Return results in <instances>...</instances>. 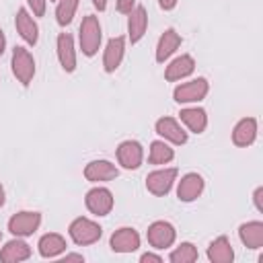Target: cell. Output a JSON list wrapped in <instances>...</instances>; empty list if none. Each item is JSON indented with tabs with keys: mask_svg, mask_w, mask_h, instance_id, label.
<instances>
[{
	"mask_svg": "<svg viewBox=\"0 0 263 263\" xmlns=\"http://www.w3.org/2000/svg\"><path fill=\"white\" fill-rule=\"evenodd\" d=\"M101 39H103V31H101V23L95 14H86L80 23L78 29V43H80V51L86 58H92L99 47H101Z\"/></svg>",
	"mask_w": 263,
	"mask_h": 263,
	"instance_id": "obj_1",
	"label": "cell"
},
{
	"mask_svg": "<svg viewBox=\"0 0 263 263\" xmlns=\"http://www.w3.org/2000/svg\"><path fill=\"white\" fill-rule=\"evenodd\" d=\"M179 117L185 123V127L193 134H203V129L208 127V113L201 107H185L181 109Z\"/></svg>",
	"mask_w": 263,
	"mask_h": 263,
	"instance_id": "obj_23",
	"label": "cell"
},
{
	"mask_svg": "<svg viewBox=\"0 0 263 263\" xmlns=\"http://www.w3.org/2000/svg\"><path fill=\"white\" fill-rule=\"evenodd\" d=\"M39 226H41V214L39 212L23 210V212H16L8 220V232L14 234V236H21V238L31 236Z\"/></svg>",
	"mask_w": 263,
	"mask_h": 263,
	"instance_id": "obj_4",
	"label": "cell"
},
{
	"mask_svg": "<svg viewBox=\"0 0 263 263\" xmlns=\"http://www.w3.org/2000/svg\"><path fill=\"white\" fill-rule=\"evenodd\" d=\"M203 177L197 173H187L185 177H181L179 185H177V197L181 201H195L201 191H203Z\"/></svg>",
	"mask_w": 263,
	"mask_h": 263,
	"instance_id": "obj_16",
	"label": "cell"
},
{
	"mask_svg": "<svg viewBox=\"0 0 263 263\" xmlns=\"http://www.w3.org/2000/svg\"><path fill=\"white\" fill-rule=\"evenodd\" d=\"M68 261H84V257L82 255H78V253H66L64 257H62V263H68Z\"/></svg>",
	"mask_w": 263,
	"mask_h": 263,
	"instance_id": "obj_33",
	"label": "cell"
},
{
	"mask_svg": "<svg viewBox=\"0 0 263 263\" xmlns=\"http://www.w3.org/2000/svg\"><path fill=\"white\" fill-rule=\"evenodd\" d=\"M68 234H70V238H72L76 245H82V247H84V245L97 242V240L101 238V234H103V228H101L97 222H92L90 218L80 216V218H74V220L70 222Z\"/></svg>",
	"mask_w": 263,
	"mask_h": 263,
	"instance_id": "obj_2",
	"label": "cell"
},
{
	"mask_svg": "<svg viewBox=\"0 0 263 263\" xmlns=\"http://www.w3.org/2000/svg\"><path fill=\"white\" fill-rule=\"evenodd\" d=\"M55 51H58V60H60V66L64 68V72H74L76 70V47H74V39L70 33L58 35Z\"/></svg>",
	"mask_w": 263,
	"mask_h": 263,
	"instance_id": "obj_12",
	"label": "cell"
},
{
	"mask_svg": "<svg viewBox=\"0 0 263 263\" xmlns=\"http://www.w3.org/2000/svg\"><path fill=\"white\" fill-rule=\"evenodd\" d=\"M123 55H125V37H113L107 41V47H105V53H103V68L105 72H115L121 62H123Z\"/></svg>",
	"mask_w": 263,
	"mask_h": 263,
	"instance_id": "obj_13",
	"label": "cell"
},
{
	"mask_svg": "<svg viewBox=\"0 0 263 263\" xmlns=\"http://www.w3.org/2000/svg\"><path fill=\"white\" fill-rule=\"evenodd\" d=\"M146 238H148L150 247L162 251V249H168V247L175 242L177 230H175V226H173L171 222H166V220H156V222H152V224L148 226Z\"/></svg>",
	"mask_w": 263,
	"mask_h": 263,
	"instance_id": "obj_5",
	"label": "cell"
},
{
	"mask_svg": "<svg viewBox=\"0 0 263 263\" xmlns=\"http://www.w3.org/2000/svg\"><path fill=\"white\" fill-rule=\"evenodd\" d=\"M193 70H195V60H193L189 53H183V55L175 58V60L166 66L164 78H166L168 82H177V80H183V78L191 76Z\"/></svg>",
	"mask_w": 263,
	"mask_h": 263,
	"instance_id": "obj_18",
	"label": "cell"
},
{
	"mask_svg": "<svg viewBox=\"0 0 263 263\" xmlns=\"http://www.w3.org/2000/svg\"><path fill=\"white\" fill-rule=\"evenodd\" d=\"M257 138V119L255 117H245L240 119L234 129H232V142L234 146H240V148H247L255 142Z\"/></svg>",
	"mask_w": 263,
	"mask_h": 263,
	"instance_id": "obj_20",
	"label": "cell"
},
{
	"mask_svg": "<svg viewBox=\"0 0 263 263\" xmlns=\"http://www.w3.org/2000/svg\"><path fill=\"white\" fill-rule=\"evenodd\" d=\"M37 249H39V255L45 257V259H55L60 257L64 251H66V238L58 232H47L39 238L37 242Z\"/></svg>",
	"mask_w": 263,
	"mask_h": 263,
	"instance_id": "obj_21",
	"label": "cell"
},
{
	"mask_svg": "<svg viewBox=\"0 0 263 263\" xmlns=\"http://www.w3.org/2000/svg\"><path fill=\"white\" fill-rule=\"evenodd\" d=\"M156 134L164 138V142H171L177 146L187 142V132L181 127V123L175 117H160L156 121Z\"/></svg>",
	"mask_w": 263,
	"mask_h": 263,
	"instance_id": "obj_14",
	"label": "cell"
},
{
	"mask_svg": "<svg viewBox=\"0 0 263 263\" xmlns=\"http://www.w3.org/2000/svg\"><path fill=\"white\" fill-rule=\"evenodd\" d=\"M208 259L212 263H232L234 259V251H232V245L226 236H218L210 242L208 247Z\"/></svg>",
	"mask_w": 263,
	"mask_h": 263,
	"instance_id": "obj_25",
	"label": "cell"
},
{
	"mask_svg": "<svg viewBox=\"0 0 263 263\" xmlns=\"http://www.w3.org/2000/svg\"><path fill=\"white\" fill-rule=\"evenodd\" d=\"M119 175L117 166L109 160H90L84 166V179L90 183H107Z\"/></svg>",
	"mask_w": 263,
	"mask_h": 263,
	"instance_id": "obj_11",
	"label": "cell"
},
{
	"mask_svg": "<svg viewBox=\"0 0 263 263\" xmlns=\"http://www.w3.org/2000/svg\"><path fill=\"white\" fill-rule=\"evenodd\" d=\"M4 49H6V37H4L2 29H0V53H4Z\"/></svg>",
	"mask_w": 263,
	"mask_h": 263,
	"instance_id": "obj_36",
	"label": "cell"
},
{
	"mask_svg": "<svg viewBox=\"0 0 263 263\" xmlns=\"http://www.w3.org/2000/svg\"><path fill=\"white\" fill-rule=\"evenodd\" d=\"M33 16H43L45 14V6H47V0H27Z\"/></svg>",
	"mask_w": 263,
	"mask_h": 263,
	"instance_id": "obj_29",
	"label": "cell"
},
{
	"mask_svg": "<svg viewBox=\"0 0 263 263\" xmlns=\"http://www.w3.org/2000/svg\"><path fill=\"white\" fill-rule=\"evenodd\" d=\"M134 6H136V0H115V8H117L121 14H127Z\"/></svg>",
	"mask_w": 263,
	"mask_h": 263,
	"instance_id": "obj_30",
	"label": "cell"
},
{
	"mask_svg": "<svg viewBox=\"0 0 263 263\" xmlns=\"http://www.w3.org/2000/svg\"><path fill=\"white\" fill-rule=\"evenodd\" d=\"M210 90V84L205 78H195V80H189V82H183L179 84L175 90H173V99L177 103H199Z\"/></svg>",
	"mask_w": 263,
	"mask_h": 263,
	"instance_id": "obj_6",
	"label": "cell"
},
{
	"mask_svg": "<svg viewBox=\"0 0 263 263\" xmlns=\"http://www.w3.org/2000/svg\"><path fill=\"white\" fill-rule=\"evenodd\" d=\"M158 6L162 10H173L177 6V0H158Z\"/></svg>",
	"mask_w": 263,
	"mask_h": 263,
	"instance_id": "obj_34",
	"label": "cell"
},
{
	"mask_svg": "<svg viewBox=\"0 0 263 263\" xmlns=\"http://www.w3.org/2000/svg\"><path fill=\"white\" fill-rule=\"evenodd\" d=\"M86 210L95 216H107L113 210V193L107 187H92L84 197Z\"/></svg>",
	"mask_w": 263,
	"mask_h": 263,
	"instance_id": "obj_8",
	"label": "cell"
},
{
	"mask_svg": "<svg viewBox=\"0 0 263 263\" xmlns=\"http://www.w3.org/2000/svg\"><path fill=\"white\" fill-rule=\"evenodd\" d=\"M92 6H95L99 12H103V10L107 8V0H92Z\"/></svg>",
	"mask_w": 263,
	"mask_h": 263,
	"instance_id": "obj_35",
	"label": "cell"
},
{
	"mask_svg": "<svg viewBox=\"0 0 263 263\" xmlns=\"http://www.w3.org/2000/svg\"><path fill=\"white\" fill-rule=\"evenodd\" d=\"M78 4H80V0H58V6H55V21H58L60 27H66V25L72 23Z\"/></svg>",
	"mask_w": 263,
	"mask_h": 263,
	"instance_id": "obj_27",
	"label": "cell"
},
{
	"mask_svg": "<svg viewBox=\"0 0 263 263\" xmlns=\"http://www.w3.org/2000/svg\"><path fill=\"white\" fill-rule=\"evenodd\" d=\"M53 2H58V0H53Z\"/></svg>",
	"mask_w": 263,
	"mask_h": 263,
	"instance_id": "obj_39",
	"label": "cell"
},
{
	"mask_svg": "<svg viewBox=\"0 0 263 263\" xmlns=\"http://www.w3.org/2000/svg\"><path fill=\"white\" fill-rule=\"evenodd\" d=\"M127 39L132 43H138L146 29H148V14H146V8L144 6H134L129 12H127Z\"/></svg>",
	"mask_w": 263,
	"mask_h": 263,
	"instance_id": "obj_17",
	"label": "cell"
},
{
	"mask_svg": "<svg viewBox=\"0 0 263 263\" xmlns=\"http://www.w3.org/2000/svg\"><path fill=\"white\" fill-rule=\"evenodd\" d=\"M253 203L257 208V212H263V187H257L253 193Z\"/></svg>",
	"mask_w": 263,
	"mask_h": 263,
	"instance_id": "obj_31",
	"label": "cell"
},
{
	"mask_svg": "<svg viewBox=\"0 0 263 263\" xmlns=\"http://www.w3.org/2000/svg\"><path fill=\"white\" fill-rule=\"evenodd\" d=\"M10 66H12V74L16 76V80L23 86H29L33 76H35V60H33L31 51L25 47H14Z\"/></svg>",
	"mask_w": 263,
	"mask_h": 263,
	"instance_id": "obj_3",
	"label": "cell"
},
{
	"mask_svg": "<svg viewBox=\"0 0 263 263\" xmlns=\"http://www.w3.org/2000/svg\"><path fill=\"white\" fill-rule=\"evenodd\" d=\"M14 27H16V33H18L29 45H35V43H37V39H39V27H37L33 14H31L27 8H18V10H16Z\"/></svg>",
	"mask_w": 263,
	"mask_h": 263,
	"instance_id": "obj_15",
	"label": "cell"
},
{
	"mask_svg": "<svg viewBox=\"0 0 263 263\" xmlns=\"http://www.w3.org/2000/svg\"><path fill=\"white\" fill-rule=\"evenodd\" d=\"M0 240H2V232H0Z\"/></svg>",
	"mask_w": 263,
	"mask_h": 263,
	"instance_id": "obj_38",
	"label": "cell"
},
{
	"mask_svg": "<svg viewBox=\"0 0 263 263\" xmlns=\"http://www.w3.org/2000/svg\"><path fill=\"white\" fill-rule=\"evenodd\" d=\"M109 247L113 253H134L140 247V234L129 226H123L111 234Z\"/></svg>",
	"mask_w": 263,
	"mask_h": 263,
	"instance_id": "obj_10",
	"label": "cell"
},
{
	"mask_svg": "<svg viewBox=\"0 0 263 263\" xmlns=\"http://www.w3.org/2000/svg\"><path fill=\"white\" fill-rule=\"evenodd\" d=\"M4 199H6V193H4V187L0 185V208L4 205Z\"/></svg>",
	"mask_w": 263,
	"mask_h": 263,
	"instance_id": "obj_37",
	"label": "cell"
},
{
	"mask_svg": "<svg viewBox=\"0 0 263 263\" xmlns=\"http://www.w3.org/2000/svg\"><path fill=\"white\" fill-rule=\"evenodd\" d=\"M177 181V168L168 166V168H158V171H152L148 177H146V189L156 195V197H162L166 195L173 185Z\"/></svg>",
	"mask_w": 263,
	"mask_h": 263,
	"instance_id": "obj_7",
	"label": "cell"
},
{
	"mask_svg": "<svg viewBox=\"0 0 263 263\" xmlns=\"http://www.w3.org/2000/svg\"><path fill=\"white\" fill-rule=\"evenodd\" d=\"M238 236H240V240H242L245 247H249V249H261L263 247V222L253 220V222L240 224Z\"/></svg>",
	"mask_w": 263,
	"mask_h": 263,
	"instance_id": "obj_24",
	"label": "cell"
},
{
	"mask_svg": "<svg viewBox=\"0 0 263 263\" xmlns=\"http://www.w3.org/2000/svg\"><path fill=\"white\" fill-rule=\"evenodd\" d=\"M29 257H31V247L21 236L8 240L0 249V261L4 263H21V261H27Z\"/></svg>",
	"mask_w": 263,
	"mask_h": 263,
	"instance_id": "obj_19",
	"label": "cell"
},
{
	"mask_svg": "<svg viewBox=\"0 0 263 263\" xmlns=\"http://www.w3.org/2000/svg\"><path fill=\"white\" fill-rule=\"evenodd\" d=\"M140 261H142V263H150V261H152V263H160L162 257L156 255V253H144V255L140 257Z\"/></svg>",
	"mask_w": 263,
	"mask_h": 263,
	"instance_id": "obj_32",
	"label": "cell"
},
{
	"mask_svg": "<svg viewBox=\"0 0 263 263\" xmlns=\"http://www.w3.org/2000/svg\"><path fill=\"white\" fill-rule=\"evenodd\" d=\"M181 35L171 27V29H166L162 35H160V39H158V43H156V62H164V60H168L177 49H179V45H181Z\"/></svg>",
	"mask_w": 263,
	"mask_h": 263,
	"instance_id": "obj_22",
	"label": "cell"
},
{
	"mask_svg": "<svg viewBox=\"0 0 263 263\" xmlns=\"http://www.w3.org/2000/svg\"><path fill=\"white\" fill-rule=\"evenodd\" d=\"M142 160H144V148H142L140 142H136V140H125V142H121V144L117 146V162H119L123 168L134 171V168H138V166L142 164Z\"/></svg>",
	"mask_w": 263,
	"mask_h": 263,
	"instance_id": "obj_9",
	"label": "cell"
},
{
	"mask_svg": "<svg viewBox=\"0 0 263 263\" xmlns=\"http://www.w3.org/2000/svg\"><path fill=\"white\" fill-rule=\"evenodd\" d=\"M173 158H175V150L164 140H154L150 144V152H148L150 164H168Z\"/></svg>",
	"mask_w": 263,
	"mask_h": 263,
	"instance_id": "obj_26",
	"label": "cell"
},
{
	"mask_svg": "<svg viewBox=\"0 0 263 263\" xmlns=\"http://www.w3.org/2000/svg\"><path fill=\"white\" fill-rule=\"evenodd\" d=\"M171 263H193L197 261V249L193 242H181L171 255H168Z\"/></svg>",
	"mask_w": 263,
	"mask_h": 263,
	"instance_id": "obj_28",
	"label": "cell"
}]
</instances>
